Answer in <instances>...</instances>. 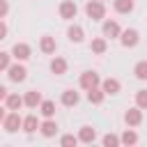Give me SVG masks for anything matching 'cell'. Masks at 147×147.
Here are the masks:
<instances>
[{"mask_svg": "<svg viewBox=\"0 0 147 147\" xmlns=\"http://www.w3.org/2000/svg\"><path fill=\"white\" fill-rule=\"evenodd\" d=\"M39 115L41 117H55V101H51V99H41V103H39Z\"/></svg>", "mask_w": 147, "mask_h": 147, "instance_id": "cb8c5ba5", "label": "cell"}, {"mask_svg": "<svg viewBox=\"0 0 147 147\" xmlns=\"http://www.w3.org/2000/svg\"><path fill=\"white\" fill-rule=\"evenodd\" d=\"M7 78L11 80V83H25V78H28V69H25V64L23 62H11L9 67H7Z\"/></svg>", "mask_w": 147, "mask_h": 147, "instance_id": "3957f363", "label": "cell"}, {"mask_svg": "<svg viewBox=\"0 0 147 147\" xmlns=\"http://www.w3.org/2000/svg\"><path fill=\"white\" fill-rule=\"evenodd\" d=\"M39 133H41L44 138H55V133H57V122H55V117H44V119L39 122Z\"/></svg>", "mask_w": 147, "mask_h": 147, "instance_id": "7c38bea8", "label": "cell"}, {"mask_svg": "<svg viewBox=\"0 0 147 147\" xmlns=\"http://www.w3.org/2000/svg\"><path fill=\"white\" fill-rule=\"evenodd\" d=\"M101 2H103V0H101Z\"/></svg>", "mask_w": 147, "mask_h": 147, "instance_id": "836d02e7", "label": "cell"}, {"mask_svg": "<svg viewBox=\"0 0 147 147\" xmlns=\"http://www.w3.org/2000/svg\"><path fill=\"white\" fill-rule=\"evenodd\" d=\"M2 103L7 106V110H21L23 108V96L18 92H7V96H5Z\"/></svg>", "mask_w": 147, "mask_h": 147, "instance_id": "ffe728a7", "label": "cell"}, {"mask_svg": "<svg viewBox=\"0 0 147 147\" xmlns=\"http://www.w3.org/2000/svg\"><path fill=\"white\" fill-rule=\"evenodd\" d=\"M14 62V57H11V53H7V51H0V71H7V67Z\"/></svg>", "mask_w": 147, "mask_h": 147, "instance_id": "f1b7e54d", "label": "cell"}, {"mask_svg": "<svg viewBox=\"0 0 147 147\" xmlns=\"http://www.w3.org/2000/svg\"><path fill=\"white\" fill-rule=\"evenodd\" d=\"M85 99L92 103V106H101L103 101H106V92L96 85V87H90V90H85Z\"/></svg>", "mask_w": 147, "mask_h": 147, "instance_id": "d6986e66", "label": "cell"}, {"mask_svg": "<svg viewBox=\"0 0 147 147\" xmlns=\"http://www.w3.org/2000/svg\"><path fill=\"white\" fill-rule=\"evenodd\" d=\"M7 92H9V90H7L5 85H0V101H5V96H7Z\"/></svg>", "mask_w": 147, "mask_h": 147, "instance_id": "d6a6232c", "label": "cell"}, {"mask_svg": "<svg viewBox=\"0 0 147 147\" xmlns=\"http://www.w3.org/2000/svg\"><path fill=\"white\" fill-rule=\"evenodd\" d=\"M78 85H80V90L96 87V85H101V76H99L96 71L87 69V71H83V74H80V78H78Z\"/></svg>", "mask_w": 147, "mask_h": 147, "instance_id": "52a82bcc", "label": "cell"}, {"mask_svg": "<svg viewBox=\"0 0 147 147\" xmlns=\"http://www.w3.org/2000/svg\"><path fill=\"white\" fill-rule=\"evenodd\" d=\"M136 106L140 110H147V87H142V90L136 92Z\"/></svg>", "mask_w": 147, "mask_h": 147, "instance_id": "4316f807", "label": "cell"}, {"mask_svg": "<svg viewBox=\"0 0 147 147\" xmlns=\"http://www.w3.org/2000/svg\"><path fill=\"white\" fill-rule=\"evenodd\" d=\"M85 14L90 21H103L106 18V5L101 0H87L85 2Z\"/></svg>", "mask_w": 147, "mask_h": 147, "instance_id": "6da1fadb", "label": "cell"}, {"mask_svg": "<svg viewBox=\"0 0 147 147\" xmlns=\"http://www.w3.org/2000/svg\"><path fill=\"white\" fill-rule=\"evenodd\" d=\"M7 32H9V30H7V23L0 18V41H2V39H7Z\"/></svg>", "mask_w": 147, "mask_h": 147, "instance_id": "4dcf8cb0", "label": "cell"}, {"mask_svg": "<svg viewBox=\"0 0 147 147\" xmlns=\"http://www.w3.org/2000/svg\"><path fill=\"white\" fill-rule=\"evenodd\" d=\"M21 122H23V117L18 115V110H7V115H5V119H2V129L7 131V133H16L18 129H21Z\"/></svg>", "mask_w": 147, "mask_h": 147, "instance_id": "277c9868", "label": "cell"}, {"mask_svg": "<svg viewBox=\"0 0 147 147\" xmlns=\"http://www.w3.org/2000/svg\"><path fill=\"white\" fill-rule=\"evenodd\" d=\"M113 9L117 14H131L136 9V0H113Z\"/></svg>", "mask_w": 147, "mask_h": 147, "instance_id": "603a6c76", "label": "cell"}, {"mask_svg": "<svg viewBox=\"0 0 147 147\" xmlns=\"http://www.w3.org/2000/svg\"><path fill=\"white\" fill-rule=\"evenodd\" d=\"M138 140H140V136H138V131H136V129H131V126H126V129L122 131V136H119V142H122V145H126V147L138 145Z\"/></svg>", "mask_w": 147, "mask_h": 147, "instance_id": "7402d4cb", "label": "cell"}, {"mask_svg": "<svg viewBox=\"0 0 147 147\" xmlns=\"http://www.w3.org/2000/svg\"><path fill=\"white\" fill-rule=\"evenodd\" d=\"M101 145H103V147H119L122 142H119V136H117V133H106V136L101 138Z\"/></svg>", "mask_w": 147, "mask_h": 147, "instance_id": "484cf974", "label": "cell"}, {"mask_svg": "<svg viewBox=\"0 0 147 147\" xmlns=\"http://www.w3.org/2000/svg\"><path fill=\"white\" fill-rule=\"evenodd\" d=\"M60 145H62V147H76V145H78V136L64 133V136H60Z\"/></svg>", "mask_w": 147, "mask_h": 147, "instance_id": "83f0119b", "label": "cell"}, {"mask_svg": "<svg viewBox=\"0 0 147 147\" xmlns=\"http://www.w3.org/2000/svg\"><path fill=\"white\" fill-rule=\"evenodd\" d=\"M67 69H69L67 57H62V55H53V60H51V74H55V76H64Z\"/></svg>", "mask_w": 147, "mask_h": 147, "instance_id": "ac0fdd59", "label": "cell"}, {"mask_svg": "<svg viewBox=\"0 0 147 147\" xmlns=\"http://www.w3.org/2000/svg\"><path fill=\"white\" fill-rule=\"evenodd\" d=\"M99 87L106 92V96H113V94H119L122 92V83L117 78H101V85Z\"/></svg>", "mask_w": 147, "mask_h": 147, "instance_id": "9a60e30c", "label": "cell"}, {"mask_svg": "<svg viewBox=\"0 0 147 147\" xmlns=\"http://www.w3.org/2000/svg\"><path fill=\"white\" fill-rule=\"evenodd\" d=\"M39 51H41L44 55H55V51H57V41H55V37L44 34V37L39 39Z\"/></svg>", "mask_w": 147, "mask_h": 147, "instance_id": "e0dca14e", "label": "cell"}, {"mask_svg": "<svg viewBox=\"0 0 147 147\" xmlns=\"http://www.w3.org/2000/svg\"><path fill=\"white\" fill-rule=\"evenodd\" d=\"M57 11H60V18L74 21L78 16V5H76V0H62L60 7H57Z\"/></svg>", "mask_w": 147, "mask_h": 147, "instance_id": "8992f818", "label": "cell"}, {"mask_svg": "<svg viewBox=\"0 0 147 147\" xmlns=\"http://www.w3.org/2000/svg\"><path fill=\"white\" fill-rule=\"evenodd\" d=\"M133 76H136L138 80H147V60L136 62V67H133Z\"/></svg>", "mask_w": 147, "mask_h": 147, "instance_id": "d4e9b609", "label": "cell"}, {"mask_svg": "<svg viewBox=\"0 0 147 147\" xmlns=\"http://www.w3.org/2000/svg\"><path fill=\"white\" fill-rule=\"evenodd\" d=\"M78 142H83V145H92L96 138H99V133H96V129L94 126H90V124H83L80 129H78Z\"/></svg>", "mask_w": 147, "mask_h": 147, "instance_id": "9c48e42d", "label": "cell"}, {"mask_svg": "<svg viewBox=\"0 0 147 147\" xmlns=\"http://www.w3.org/2000/svg\"><path fill=\"white\" fill-rule=\"evenodd\" d=\"M67 39H69L71 44H83V41H85V30H83V25H78V23L69 25V28H67Z\"/></svg>", "mask_w": 147, "mask_h": 147, "instance_id": "2e32d148", "label": "cell"}, {"mask_svg": "<svg viewBox=\"0 0 147 147\" xmlns=\"http://www.w3.org/2000/svg\"><path fill=\"white\" fill-rule=\"evenodd\" d=\"M11 57L14 60H18V62H25L30 55H32V46L30 44H25V41H16L14 46H11Z\"/></svg>", "mask_w": 147, "mask_h": 147, "instance_id": "ba28073f", "label": "cell"}, {"mask_svg": "<svg viewBox=\"0 0 147 147\" xmlns=\"http://www.w3.org/2000/svg\"><path fill=\"white\" fill-rule=\"evenodd\" d=\"M60 103H62L64 108H76V106L80 103V92H76L74 87L64 90V92H62V96H60Z\"/></svg>", "mask_w": 147, "mask_h": 147, "instance_id": "30bf717a", "label": "cell"}, {"mask_svg": "<svg viewBox=\"0 0 147 147\" xmlns=\"http://www.w3.org/2000/svg\"><path fill=\"white\" fill-rule=\"evenodd\" d=\"M9 14V2L7 0H0V18H5Z\"/></svg>", "mask_w": 147, "mask_h": 147, "instance_id": "f546056e", "label": "cell"}, {"mask_svg": "<svg viewBox=\"0 0 147 147\" xmlns=\"http://www.w3.org/2000/svg\"><path fill=\"white\" fill-rule=\"evenodd\" d=\"M5 115H7V106L0 101V124H2V119H5Z\"/></svg>", "mask_w": 147, "mask_h": 147, "instance_id": "1f68e13d", "label": "cell"}, {"mask_svg": "<svg viewBox=\"0 0 147 147\" xmlns=\"http://www.w3.org/2000/svg\"><path fill=\"white\" fill-rule=\"evenodd\" d=\"M90 51H92V55H103L106 51H108V39L101 34V37H94L92 41H90Z\"/></svg>", "mask_w": 147, "mask_h": 147, "instance_id": "44dd1931", "label": "cell"}, {"mask_svg": "<svg viewBox=\"0 0 147 147\" xmlns=\"http://www.w3.org/2000/svg\"><path fill=\"white\" fill-rule=\"evenodd\" d=\"M41 92L39 90H28L25 94H23V106L25 108H30V110H37L39 108V103H41Z\"/></svg>", "mask_w": 147, "mask_h": 147, "instance_id": "4fadbf2b", "label": "cell"}, {"mask_svg": "<svg viewBox=\"0 0 147 147\" xmlns=\"http://www.w3.org/2000/svg\"><path fill=\"white\" fill-rule=\"evenodd\" d=\"M124 124H126V126H131V129L140 126V124H142V110H140L138 106L129 108V110L124 113Z\"/></svg>", "mask_w": 147, "mask_h": 147, "instance_id": "8fae6325", "label": "cell"}, {"mask_svg": "<svg viewBox=\"0 0 147 147\" xmlns=\"http://www.w3.org/2000/svg\"><path fill=\"white\" fill-rule=\"evenodd\" d=\"M39 122H41V119H39L37 115H32V113H30V115H25V117H23V122H21V131H23V133H28V136H32V133H37V131H39Z\"/></svg>", "mask_w": 147, "mask_h": 147, "instance_id": "5bb4252c", "label": "cell"}, {"mask_svg": "<svg viewBox=\"0 0 147 147\" xmlns=\"http://www.w3.org/2000/svg\"><path fill=\"white\" fill-rule=\"evenodd\" d=\"M117 39H119V44L124 48H136L140 44V32L136 28H122V32H119Z\"/></svg>", "mask_w": 147, "mask_h": 147, "instance_id": "7a4b0ae2", "label": "cell"}, {"mask_svg": "<svg viewBox=\"0 0 147 147\" xmlns=\"http://www.w3.org/2000/svg\"><path fill=\"white\" fill-rule=\"evenodd\" d=\"M119 32H122V25H119L115 18H103V21H101V34H103L106 39H117Z\"/></svg>", "mask_w": 147, "mask_h": 147, "instance_id": "5b68a950", "label": "cell"}]
</instances>
